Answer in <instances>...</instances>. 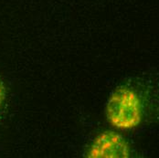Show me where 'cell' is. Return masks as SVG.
<instances>
[{
	"instance_id": "1",
	"label": "cell",
	"mask_w": 159,
	"mask_h": 158,
	"mask_svg": "<svg viewBox=\"0 0 159 158\" xmlns=\"http://www.w3.org/2000/svg\"><path fill=\"white\" fill-rule=\"evenodd\" d=\"M105 115L112 127L122 131L132 130L138 126L143 119L141 100L131 88L118 87L106 102Z\"/></svg>"
},
{
	"instance_id": "2",
	"label": "cell",
	"mask_w": 159,
	"mask_h": 158,
	"mask_svg": "<svg viewBox=\"0 0 159 158\" xmlns=\"http://www.w3.org/2000/svg\"><path fill=\"white\" fill-rule=\"evenodd\" d=\"M131 155L130 145L120 133L112 131L102 132L92 142L87 152L90 158H128Z\"/></svg>"
},
{
	"instance_id": "3",
	"label": "cell",
	"mask_w": 159,
	"mask_h": 158,
	"mask_svg": "<svg viewBox=\"0 0 159 158\" xmlns=\"http://www.w3.org/2000/svg\"><path fill=\"white\" fill-rule=\"evenodd\" d=\"M6 88H5V85L2 81V79H0V110L2 109L3 105H4V102L6 101Z\"/></svg>"
}]
</instances>
